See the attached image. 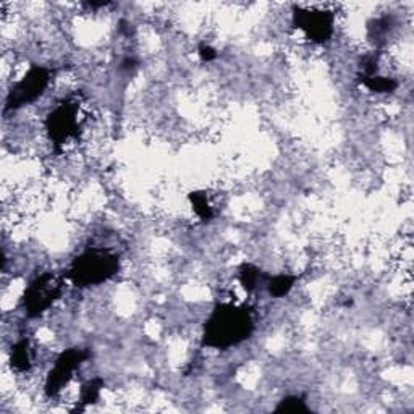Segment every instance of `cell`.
Here are the masks:
<instances>
[{
  "instance_id": "obj_1",
  "label": "cell",
  "mask_w": 414,
  "mask_h": 414,
  "mask_svg": "<svg viewBox=\"0 0 414 414\" xmlns=\"http://www.w3.org/2000/svg\"><path fill=\"white\" fill-rule=\"evenodd\" d=\"M254 332L252 311L245 305L219 303L202 327L201 346L230 350L250 340Z\"/></svg>"
},
{
  "instance_id": "obj_2",
  "label": "cell",
  "mask_w": 414,
  "mask_h": 414,
  "mask_svg": "<svg viewBox=\"0 0 414 414\" xmlns=\"http://www.w3.org/2000/svg\"><path fill=\"white\" fill-rule=\"evenodd\" d=\"M120 270V256L104 248H87L80 252L67 270V279L76 288H91L114 279Z\"/></svg>"
},
{
  "instance_id": "obj_3",
  "label": "cell",
  "mask_w": 414,
  "mask_h": 414,
  "mask_svg": "<svg viewBox=\"0 0 414 414\" xmlns=\"http://www.w3.org/2000/svg\"><path fill=\"white\" fill-rule=\"evenodd\" d=\"M55 71L44 65H31L30 70L15 81L5 99V114L15 112L21 107L36 102L51 85Z\"/></svg>"
},
{
  "instance_id": "obj_4",
  "label": "cell",
  "mask_w": 414,
  "mask_h": 414,
  "mask_svg": "<svg viewBox=\"0 0 414 414\" xmlns=\"http://www.w3.org/2000/svg\"><path fill=\"white\" fill-rule=\"evenodd\" d=\"M44 126L52 141L55 151H60L70 140L80 133V99L70 96L57 104V107L47 114Z\"/></svg>"
},
{
  "instance_id": "obj_5",
  "label": "cell",
  "mask_w": 414,
  "mask_h": 414,
  "mask_svg": "<svg viewBox=\"0 0 414 414\" xmlns=\"http://www.w3.org/2000/svg\"><path fill=\"white\" fill-rule=\"evenodd\" d=\"M63 293V281L55 272H42L30 281L23 293L26 317L36 319L52 308Z\"/></svg>"
},
{
  "instance_id": "obj_6",
  "label": "cell",
  "mask_w": 414,
  "mask_h": 414,
  "mask_svg": "<svg viewBox=\"0 0 414 414\" xmlns=\"http://www.w3.org/2000/svg\"><path fill=\"white\" fill-rule=\"evenodd\" d=\"M92 353L90 348H68L60 353L55 360L51 371L47 372L46 384H44V394L47 398H57L62 394V390L70 384V380L73 379V374L85 364Z\"/></svg>"
},
{
  "instance_id": "obj_7",
  "label": "cell",
  "mask_w": 414,
  "mask_h": 414,
  "mask_svg": "<svg viewBox=\"0 0 414 414\" xmlns=\"http://www.w3.org/2000/svg\"><path fill=\"white\" fill-rule=\"evenodd\" d=\"M291 25L296 30H301L306 37L314 44H327L334 36L335 13L322 8L293 7L291 13Z\"/></svg>"
},
{
  "instance_id": "obj_8",
  "label": "cell",
  "mask_w": 414,
  "mask_h": 414,
  "mask_svg": "<svg viewBox=\"0 0 414 414\" xmlns=\"http://www.w3.org/2000/svg\"><path fill=\"white\" fill-rule=\"evenodd\" d=\"M32 361H35V355H32V346L30 339H20L12 346L10 351V366L16 372H30L32 369Z\"/></svg>"
},
{
  "instance_id": "obj_9",
  "label": "cell",
  "mask_w": 414,
  "mask_h": 414,
  "mask_svg": "<svg viewBox=\"0 0 414 414\" xmlns=\"http://www.w3.org/2000/svg\"><path fill=\"white\" fill-rule=\"evenodd\" d=\"M267 277L269 274L262 272L261 269L251 262H243L238 267V280L248 293H254L259 286L266 285Z\"/></svg>"
},
{
  "instance_id": "obj_10",
  "label": "cell",
  "mask_w": 414,
  "mask_h": 414,
  "mask_svg": "<svg viewBox=\"0 0 414 414\" xmlns=\"http://www.w3.org/2000/svg\"><path fill=\"white\" fill-rule=\"evenodd\" d=\"M104 382L102 377H94L91 380H87L86 384H83L81 391H80V400L76 403V408L73 413H83L90 405H94L101 396V391L104 389Z\"/></svg>"
},
{
  "instance_id": "obj_11",
  "label": "cell",
  "mask_w": 414,
  "mask_h": 414,
  "mask_svg": "<svg viewBox=\"0 0 414 414\" xmlns=\"http://www.w3.org/2000/svg\"><path fill=\"white\" fill-rule=\"evenodd\" d=\"M298 277L290 274H280V275H269L266 280V288L269 295L272 298H285L293 290Z\"/></svg>"
},
{
  "instance_id": "obj_12",
  "label": "cell",
  "mask_w": 414,
  "mask_h": 414,
  "mask_svg": "<svg viewBox=\"0 0 414 414\" xmlns=\"http://www.w3.org/2000/svg\"><path fill=\"white\" fill-rule=\"evenodd\" d=\"M358 81H360L364 87H367L369 91L375 94H391L396 87H398V81L389 78V76H380L379 73L367 76V78H360Z\"/></svg>"
},
{
  "instance_id": "obj_13",
  "label": "cell",
  "mask_w": 414,
  "mask_h": 414,
  "mask_svg": "<svg viewBox=\"0 0 414 414\" xmlns=\"http://www.w3.org/2000/svg\"><path fill=\"white\" fill-rule=\"evenodd\" d=\"M275 413L279 414H301L309 413L306 395H288L279 401L275 406Z\"/></svg>"
},
{
  "instance_id": "obj_14",
  "label": "cell",
  "mask_w": 414,
  "mask_h": 414,
  "mask_svg": "<svg viewBox=\"0 0 414 414\" xmlns=\"http://www.w3.org/2000/svg\"><path fill=\"white\" fill-rule=\"evenodd\" d=\"M188 200H190V202H191L193 211H195V214L202 220V222H206V224L211 222V220L214 219V207L211 206L207 196L204 195L202 191L190 193Z\"/></svg>"
},
{
  "instance_id": "obj_15",
  "label": "cell",
  "mask_w": 414,
  "mask_h": 414,
  "mask_svg": "<svg viewBox=\"0 0 414 414\" xmlns=\"http://www.w3.org/2000/svg\"><path fill=\"white\" fill-rule=\"evenodd\" d=\"M391 30V16H380V18H375L369 21L367 25V35L371 37L374 44H384L385 37L389 36Z\"/></svg>"
},
{
  "instance_id": "obj_16",
  "label": "cell",
  "mask_w": 414,
  "mask_h": 414,
  "mask_svg": "<svg viewBox=\"0 0 414 414\" xmlns=\"http://www.w3.org/2000/svg\"><path fill=\"white\" fill-rule=\"evenodd\" d=\"M197 54H200L202 62H212V60L219 57L217 51H215L214 47L209 46V44H201L200 49H197Z\"/></svg>"
},
{
  "instance_id": "obj_17",
  "label": "cell",
  "mask_w": 414,
  "mask_h": 414,
  "mask_svg": "<svg viewBox=\"0 0 414 414\" xmlns=\"http://www.w3.org/2000/svg\"><path fill=\"white\" fill-rule=\"evenodd\" d=\"M138 65H140V62H138L136 59H133V57H126V59L121 60L120 68L123 70V71H126V73H131V71L138 68Z\"/></svg>"
},
{
  "instance_id": "obj_18",
  "label": "cell",
  "mask_w": 414,
  "mask_h": 414,
  "mask_svg": "<svg viewBox=\"0 0 414 414\" xmlns=\"http://www.w3.org/2000/svg\"><path fill=\"white\" fill-rule=\"evenodd\" d=\"M110 2H87L86 5L91 8H101V7H106Z\"/></svg>"
}]
</instances>
